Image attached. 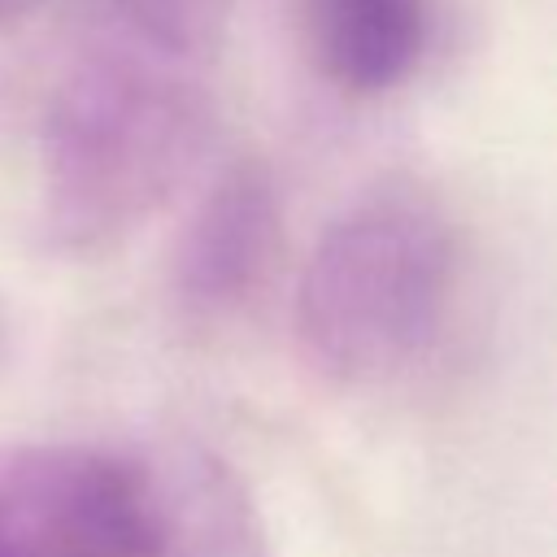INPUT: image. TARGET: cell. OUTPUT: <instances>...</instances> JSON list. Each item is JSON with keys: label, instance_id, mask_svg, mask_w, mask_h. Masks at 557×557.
<instances>
[{"label": "cell", "instance_id": "obj_1", "mask_svg": "<svg viewBox=\"0 0 557 557\" xmlns=\"http://www.w3.org/2000/svg\"><path fill=\"white\" fill-rule=\"evenodd\" d=\"M0 557H265L235 470L183 440L0 453Z\"/></svg>", "mask_w": 557, "mask_h": 557}, {"label": "cell", "instance_id": "obj_2", "mask_svg": "<svg viewBox=\"0 0 557 557\" xmlns=\"http://www.w3.org/2000/svg\"><path fill=\"white\" fill-rule=\"evenodd\" d=\"M191 65L104 26L78 48L39 139L44 226L57 248L104 252L187 183L209 139V96Z\"/></svg>", "mask_w": 557, "mask_h": 557}, {"label": "cell", "instance_id": "obj_3", "mask_svg": "<svg viewBox=\"0 0 557 557\" xmlns=\"http://www.w3.org/2000/svg\"><path fill=\"white\" fill-rule=\"evenodd\" d=\"M457 292L448 218L413 191H374L335 218L296 287L305 357L352 387L413 370L444 335Z\"/></svg>", "mask_w": 557, "mask_h": 557}, {"label": "cell", "instance_id": "obj_4", "mask_svg": "<svg viewBox=\"0 0 557 557\" xmlns=\"http://www.w3.org/2000/svg\"><path fill=\"white\" fill-rule=\"evenodd\" d=\"M278 248L274 183L257 161L231 165L191 213L174 252V292L196 313L239 309Z\"/></svg>", "mask_w": 557, "mask_h": 557}, {"label": "cell", "instance_id": "obj_5", "mask_svg": "<svg viewBox=\"0 0 557 557\" xmlns=\"http://www.w3.org/2000/svg\"><path fill=\"white\" fill-rule=\"evenodd\" d=\"M300 17L318 70L352 96L405 83L431 35L426 0H300Z\"/></svg>", "mask_w": 557, "mask_h": 557}, {"label": "cell", "instance_id": "obj_6", "mask_svg": "<svg viewBox=\"0 0 557 557\" xmlns=\"http://www.w3.org/2000/svg\"><path fill=\"white\" fill-rule=\"evenodd\" d=\"M226 0H100V26L170 57L196 61L213 39Z\"/></svg>", "mask_w": 557, "mask_h": 557}, {"label": "cell", "instance_id": "obj_7", "mask_svg": "<svg viewBox=\"0 0 557 557\" xmlns=\"http://www.w3.org/2000/svg\"><path fill=\"white\" fill-rule=\"evenodd\" d=\"M26 4H35V0H0V22H4V17H13V13H22Z\"/></svg>", "mask_w": 557, "mask_h": 557}]
</instances>
